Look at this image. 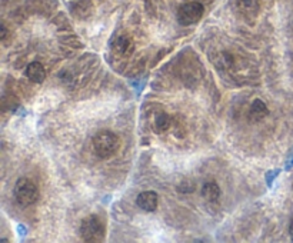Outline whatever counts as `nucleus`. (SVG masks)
Here are the masks:
<instances>
[{"mask_svg": "<svg viewBox=\"0 0 293 243\" xmlns=\"http://www.w3.org/2000/svg\"><path fill=\"white\" fill-rule=\"evenodd\" d=\"M13 194L16 202L20 205L21 208H28L35 205L40 197V190L35 182L30 181L29 178H20L16 182L13 189Z\"/></svg>", "mask_w": 293, "mask_h": 243, "instance_id": "1", "label": "nucleus"}, {"mask_svg": "<svg viewBox=\"0 0 293 243\" xmlns=\"http://www.w3.org/2000/svg\"><path fill=\"white\" fill-rule=\"evenodd\" d=\"M289 235H290V239L293 240V222L290 223V226H289Z\"/></svg>", "mask_w": 293, "mask_h": 243, "instance_id": "13", "label": "nucleus"}, {"mask_svg": "<svg viewBox=\"0 0 293 243\" xmlns=\"http://www.w3.org/2000/svg\"><path fill=\"white\" fill-rule=\"evenodd\" d=\"M237 7L242 14L247 17H253L258 13L259 3L258 0H237Z\"/></svg>", "mask_w": 293, "mask_h": 243, "instance_id": "10", "label": "nucleus"}, {"mask_svg": "<svg viewBox=\"0 0 293 243\" xmlns=\"http://www.w3.org/2000/svg\"><path fill=\"white\" fill-rule=\"evenodd\" d=\"M120 140L116 133L110 130H100L93 138V149L100 159H109L118 152Z\"/></svg>", "mask_w": 293, "mask_h": 243, "instance_id": "2", "label": "nucleus"}, {"mask_svg": "<svg viewBox=\"0 0 293 243\" xmlns=\"http://www.w3.org/2000/svg\"><path fill=\"white\" fill-rule=\"evenodd\" d=\"M202 196L208 202H217L220 197V188L215 182H208L203 185Z\"/></svg>", "mask_w": 293, "mask_h": 243, "instance_id": "9", "label": "nucleus"}, {"mask_svg": "<svg viewBox=\"0 0 293 243\" xmlns=\"http://www.w3.org/2000/svg\"><path fill=\"white\" fill-rule=\"evenodd\" d=\"M170 126H172V119H170L168 113L161 112V113L156 115V118H154V130L156 132H166V130L170 129Z\"/></svg>", "mask_w": 293, "mask_h": 243, "instance_id": "11", "label": "nucleus"}, {"mask_svg": "<svg viewBox=\"0 0 293 243\" xmlns=\"http://www.w3.org/2000/svg\"><path fill=\"white\" fill-rule=\"evenodd\" d=\"M113 50L120 56H129L134 50L132 37L126 35H120L115 39L113 42Z\"/></svg>", "mask_w": 293, "mask_h": 243, "instance_id": "7", "label": "nucleus"}, {"mask_svg": "<svg viewBox=\"0 0 293 243\" xmlns=\"http://www.w3.org/2000/svg\"><path fill=\"white\" fill-rule=\"evenodd\" d=\"M136 205L145 212H154L159 205V196L154 192H142L136 197Z\"/></svg>", "mask_w": 293, "mask_h": 243, "instance_id": "5", "label": "nucleus"}, {"mask_svg": "<svg viewBox=\"0 0 293 243\" xmlns=\"http://www.w3.org/2000/svg\"><path fill=\"white\" fill-rule=\"evenodd\" d=\"M205 13V7L199 2H189L179 7L177 10V21L182 26H192L200 20Z\"/></svg>", "mask_w": 293, "mask_h": 243, "instance_id": "4", "label": "nucleus"}, {"mask_svg": "<svg viewBox=\"0 0 293 243\" xmlns=\"http://www.w3.org/2000/svg\"><path fill=\"white\" fill-rule=\"evenodd\" d=\"M267 115H269V107H267V104H266L263 100L256 99L251 106L249 119H251L252 122H260V120L265 119Z\"/></svg>", "mask_w": 293, "mask_h": 243, "instance_id": "8", "label": "nucleus"}, {"mask_svg": "<svg viewBox=\"0 0 293 243\" xmlns=\"http://www.w3.org/2000/svg\"><path fill=\"white\" fill-rule=\"evenodd\" d=\"M25 75L33 83H43L46 79V69L40 62H32L28 64Z\"/></svg>", "mask_w": 293, "mask_h": 243, "instance_id": "6", "label": "nucleus"}, {"mask_svg": "<svg viewBox=\"0 0 293 243\" xmlns=\"http://www.w3.org/2000/svg\"><path fill=\"white\" fill-rule=\"evenodd\" d=\"M80 236L84 242L96 243L105 239V223L96 215L84 217L80 223Z\"/></svg>", "mask_w": 293, "mask_h": 243, "instance_id": "3", "label": "nucleus"}, {"mask_svg": "<svg viewBox=\"0 0 293 243\" xmlns=\"http://www.w3.org/2000/svg\"><path fill=\"white\" fill-rule=\"evenodd\" d=\"M0 40L2 42H5V39H6V35H7V29H6V26L5 25H2V28H0Z\"/></svg>", "mask_w": 293, "mask_h": 243, "instance_id": "12", "label": "nucleus"}]
</instances>
